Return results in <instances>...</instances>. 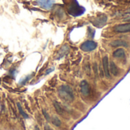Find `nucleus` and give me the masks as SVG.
<instances>
[{
	"label": "nucleus",
	"instance_id": "1",
	"mask_svg": "<svg viewBox=\"0 0 130 130\" xmlns=\"http://www.w3.org/2000/svg\"><path fill=\"white\" fill-rule=\"evenodd\" d=\"M58 94L61 99L67 102H71L74 99V94L73 93V91L69 86H61L58 89Z\"/></svg>",
	"mask_w": 130,
	"mask_h": 130
},
{
	"label": "nucleus",
	"instance_id": "2",
	"mask_svg": "<svg viewBox=\"0 0 130 130\" xmlns=\"http://www.w3.org/2000/svg\"><path fill=\"white\" fill-rule=\"evenodd\" d=\"M84 11H85V9L78 4L77 0H72L70 2V4H68L67 11L70 14H71L73 16L77 17V16L81 15L84 12Z\"/></svg>",
	"mask_w": 130,
	"mask_h": 130
},
{
	"label": "nucleus",
	"instance_id": "3",
	"mask_svg": "<svg viewBox=\"0 0 130 130\" xmlns=\"http://www.w3.org/2000/svg\"><path fill=\"white\" fill-rule=\"evenodd\" d=\"M97 43L92 40H87L81 44L80 49L84 52H90V51L94 50L97 48Z\"/></svg>",
	"mask_w": 130,
	"mask_h": 130
},
{
	"label": "nucleus",
	"instance_id": "4",
	"mask_svg": "<svg viewBox=\"0 0 130 130\" xmlns=\"http://www.w3.org/2000/svg\"><path fill=\"white\" fill-rule=\"evenodd\" d=\"M36 2L42 8L50 10L54 4V0H36Z\"/></svg>",
	"mask_w": 130,
	"mask_h": 130
},
{
	"label": "nucleus",
	"instance_id": "5",
	"mask_svg": "<svg viewBox=\"0 0 130 130\" xmlns=\"http://www.w3.org/2000/svg\"><path fill=\"white\" fill-rule=\"evenodd\" d=\"M113 30L116 33H127L130 32V23L116 25L113 27Z\"/></svg>",
	"mask_w": 130,
	"mask_h": 130
},
{
	"label": "nucleus",
	"instance_id": "6",
	"mask_svg": "<svg viewBox=\"0 0 130 130\" xmlns=\"http://www.w3.org/2000/svg\"><path fill=\"white\" fill-rule=\"evenodd\" d=\"M103 70L105 75L107 78H110V66H109V58L107 56H105L103 59Z\"/></svg>",
	"mask_w": 130,
	"mask_h": 130
},
{
	"label": "nucleus",
	"instance_id": "7",
	"mask_svg": "<svg viewBox=\"0 0 130 130\" xmlns=\"http://www.w3.org/2000/svg\"><path fill=\"white\" fill-rule=\"evenodd\" d=\"M69 52V46L67 45H64L61 49L60 50L58 51V53H57V56H56V59H61L62 57H64L65 55H67Z\"/></svg>",
	"mask_w": 130,
	"mask_h": 130
},
{
	"label": "nucleus",
	"instance_id": "8",
	"mask_svg": "<svg viewBox=\"0 0 130 130\" xmlns=\"http://www.w3.org/2000/svg\"><path fill=\"white\" fill-rule=\"evenodd\" d=\"M80 91L82 94L87 96L90 94V85L86 81H82L80 83Z\"/></svg>",
	"mask_w": 130,
	"mask_h": 130
},
{
	"label": "nucleus",
	"instance_id": "9",
	"mask_svg": "<svg viewBox=\"0 0 130 130\" xmlns=\"http://www.w3.org/2000/svg\"><path fill=\"white\" fill-rule=\"evenodd\" d=\"M106 21H107V17L103 15V16H100V18H97L93 22V24L97 27H101L106 23Z\"/></svg>",
	"mask_w": 130,
	"mask_h": 130
},
{
	"label": "nucleus",
	"instance_id": "10",
	"mask_svg": "<svg viewBox=\"0 0 130 130\" xmlns=\"http://www.w3.org/2000/svg\"><path fill=\"white\" fill-rule=\"evenodd\" d=\"M113 56L116 57V58H122V57H124L125 55H126V53H125V50L122 48L120 49H117L114 53H113Z\"/></svg>",
	"mask_w": 130,
	"mask_h": 130
},
{
	"label": "nucleus",
	"instance_id": "11",
	"mask_svg": "<svg viewBox=\"0 0 130 130\" xmlns=\"http://www.w3.org/2000/svg\"><path fill=\"white\" fill-rule=\"evenodd\" d=\"M110 45L112 46H127V43L123 41V40H114L113 41Z\"/></svg>",
	"mask_w": 130,
	"mask_h": 130
},
{
	"label": "nucleus",
	"instance_id": "12",
	"mask_svg": "<svg viewBox=\"0 0 130 130\" xmlns=\"http://www.w3.org/2000/svg\"><path fill=\"white\" fill-rule=\"evenodd\" d=\"M110 71L111 72V73L114 75H117L118 72H119V70L116 66V64L114 63V62H111L110 64Z\"/></svg>",
	"mask_w": 130,
	"mask_h": 130
},
{
	"label": "nucleus",
	"instance_id": "13",
	"mask_svg": "<svg viewBox=\"0 0 130 130\" xmlns=\"http://www.w3.org/2000/svg\"><path fill=\"white\" fill-rule=\"evenodd\" d=\"M54 108H55V110H56V111H57V113H59V114H63V113H64V109H63V107H61V105L60 104V103H58V102H54Z\"/></svg>",
	"mask_w": 130,
	"mask_h": 130
},
{
	"label": "nucleus",
	"instance_id": "14",
	"mask_svg": "<svg viewBox=\"0 0 130 130\" xmlns=\"http://www.w3.org/2000/svg\"><path fill=\"white\" fill-rule=\"evenodd\" d=\"M51 122L55 126H60L61 125V121L60 120V119L56 117V116H54L52 118H51Z\"/></svg>",
	"mask_w": 130,
	"mask_h": 130
},
{
	"label": "nucleus",
	"instance_id": "15",
	"mask_svg": "<svg viewBox=\"0 0 130 130\" xmlns=\"http://www.w3.org/2000/svg\"><path fill=\"white\" fill-rule=\"evenodd\" d=\"M17 106H18V110H19V112H20V113L25 117V118H28V115L23 111V110H22V108H21V104H19V103H18L17 104Z\"/></svg>",
	"mask_w": 130,
	"mask_h": 130
},
{
	"label": "nucleus",
	"instance_id": "16",
	"mask_svg": "<svg viewBox=\"0 0 130 130\" xmlns=\"http://www.w3.org/2000/svg\"><path fill=\"white\" fill-rule=\"evenodd\" d=\"M43 114H44V117H45V119L48 120V121H50L51 120V118H50V116L48 115V113L46 112V110H43Z\"/></svg>",
	"mask_w": 130,
	"mask_h": 130
},
{
	"label": "nucleus",
	"instance_id": "17",
	"mask_svg": "<svg viewBox=\"0 0 130 130\" xmlns=\"http://www.w3.org/2000/svg\"><path fill=\"white\" fill-rule=\"evenodd\" d=\"M44 130H52L51 128L48 126V125H45L44 126Z\"/></svg>",
	"mask_w": 130,
	"mask_h": 130
},
{
	"label": "nucleus",
	"instance_id": "18",
	"mask_svg": "<svg viewBox=\"0 0 130 130\" xmlns=\"http://www.w3.org/2000/svg\"><path fill=\"white\" fill-rule=\"evenodd\" d=\"M52 71H54V68H51V69H48V71L46 72V75H48V73H51V72Z\"/></svg>",
	"mask_w": 130,
	"mask_h": 130
},
{
	"label": "nucleus",
	"instance_id": "19",
	"mask_svg": "<svg viewBox=\"0 0 130 130\" xmlns=\"http://www.w3.org/2000/svg\"><path fill=\"white\" fill-rule=\"evenodd\" d=\"M34 130H40V129H39V127H38V126H35V127H34Z\"/></svg>",
	"mask_w": 130,
	"mask_h": 130
},
{
	"label": "nucleus",
	"instance_id": "20",
	"mask_svg": "<svg viewBox=\"0 0 130 130\" xmlns=\"http://www.w3.org/2000/svg\"><path fill=\"white\" fill-rule=\"evenodd\" d=\"M127 21H130V18H129V19H127Z\"/></svg>",
	"mask_w": 130,
	"mask_h": 130
}]
</instances>
